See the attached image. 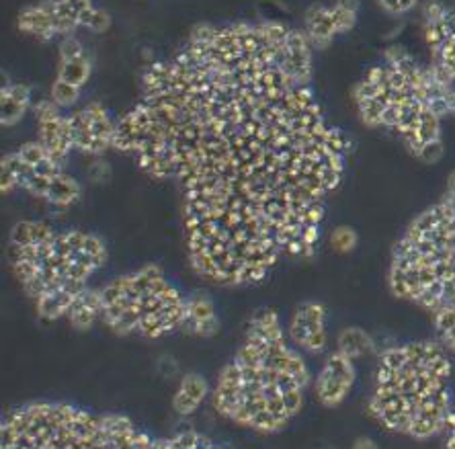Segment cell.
Masks as SVG:
<instances>
[{
    "label": "cell",
    "instance_id": "obj_1",
    "mask_svg": "<svg viewBox=\"0 0 455 449\" xmlns=\"http://www.w3.org/2000/svg\"><path fill=\"white\" fill-rule=\"evenodd\" d=\"M312 382L304 353L293 347L275 310L265 308L250 318L242 343L218 373L213 408L242 429L277 433L300 415Z\"/></svg>",
    "mask_w": 455,
    "mask_h": 449
},
{
    "label": "cell",
    "instance_id": "obj_2",
    "mask_svg": "<svg viewBox=\"0 0 455 449\" xmlns=\"http://www.w3.org/2000/svg\"><path fill=\"white\" fill-rule=\"evenodd\" d=\"M451 355L433 341H410L382 351L367 411L396 435L433 439L454 413Z\"/></svg>",
    "mask_w": 455,
    "mask_h": 449
},
{
    "label": "cell",
    "instance_id": "obj_3",
    "mask_svg": "<svg viewBox=\"0 0 455 449\" xmlns=\"http://www.w3.org/2000/svg\"><path fill=\"white\" fill-rule=\"evenodd\" d=\"M0 449H228L195 431L156 437L131 418L66 402H29L9 411Z\"/></svg>",
    "mask_w": 455,
    "mask_h": 449
},
{
    "label": "cell",
    "instance_id": "obj_4",
    "mask_svg": "<svg viewBox=\"0 0 455 449\" xmlns=\"http://www.w3.org/2000/svg\"><path fill=\"white\" fill-rule=\"evenodd\" d=\"M9 261L37 314L60 320L88 289V279L105 267L107 247L95 234L58 232L48 222L27 220L11 230Z\"/></svg>",
    "mask_w": 455,
    "mask_h": 449
},
{
    "label": "cell",
    "instance_id": "obj_5",
    "mask_svg": "<svg viewBox=\"0 0 455 449\" xmlns=\"http://www.w3.org/2000/svg\"><path fill=\"white\" fill-rule=\"evenodd\" d=\"M388 283L396 298L433 312L455 296V197L414 217L392 250Z\"/></svg>",
    "mask_w": 455,
    "mask_h": 449
},
{
    "label": "cell",
    "instance_id": "obj_6",
    "mask_svg": "<svg viewBox=\"0 0 455 449\" xmlns=\"http://www.w3.org/2000/svg\"><path fill=\"white\" fill-rule=\"evenodd\" d=\"M101 322L119 336L163 339L183 329L185 296L158 265H146L101 287Z\"/></svg>",
    "mask_w": 455,
    "mask_h": 449
},
{
    "label": "cell",
    "instance_id": "obj_7",
    "mask_svg": "<svg viewBox=\"0 0 455 449\" xmlns=\"http://www.w3.org/2000/svg\"><path fill=\"white\" fill-rule=\"evenodd\" d=\"M355 382H357L355 361L349 359L347 355H342L341 351L334 349L322 361V366L312 382V390L322 406L334 408V406H341L342 402L349 398Z\"/></svg>",
    "mask_w": 455,
    "mask_h": 449
},
{
    "label": "cell",
    "instance_id": "obj_8",
    "mask_svg": "<svg viewBox=\"0 0 455 449\" xmlns=\"http://www.w3.org/2000/svg\"><path fill=\"white\" fill-rule=\"evenodd\" d=\"M287 336L292 345L302 353L320 355L328 347L326 308L318 301H306L297 306L287 324Z\"/></svg>",
    "mask_w": 455,
    "mask_h": 449
},
{
    "label": "cell",
    "instance_id": "obj_9",
    "mask_svg": "<svg viewBox=\"0 0 455 449\" xmlns=\"http://www.w3.org/2000/svg\"><path fill=\"white\" fill-rule=\"evenodd\" d=\"M183 331L193 336L210 339L220 331V316L210 296L205 294H191L185 298V318Z\"/></svg>",
    "mask_w": 455,
    "mask_h": 449
},
{
    "label": "cell",
    "instance_id": "obj_10",
    "mask_svg": "<svg viewBox=\"0 0 455 449\" xmlns=\"http://www.w3.org/2000/svg\"><path fill=\"white\" fill-rule=\"evenodd\" d=\"M210 396V383L199 373H187L177 386L173 396V408L180 416H191L199 411V406Z\"/></svg>",
    "mask_w": 455,
    "mask_h": 449
},
{
    "label": "cell",
    "instance_id": "obj_11",
    "mask_svg": "<svg viewBox=\"0 0 455 449\" xmlns=\"http://www.w3.org/2000/svg\"><path fill=\"white\" fill-rule=\"evenodd\" d=\"M306 35L314 48L324 50L334 39V23L330 17V9H324L320 4H312L306 11Z\"/></svg>",
    "mask_w": 455,
    "mask_h": 449
},
{
    "label": "cell",
    "instance_id": "obj_12",
    "mask_svg": "<svg viewBox=\"0 0 455 449\" xmlns=\"http://www.w3.org/2000/svg\"><path fill=\"white\" fill-rule=\"evenodd\" d=\"M101 312H103L101 289H86L81 298L74 301L66 318L74 329L84 331V329H91L95 322H101Z\"/></svg>",
    "mask_w": 455,
    "mask_h": 449
},
{
    "label": "cell",
    "instance_id": "obj_13",
    "mask_svg": "<svg viewBox=\"0 0 455 449\" xmlns=\"http://www.w3.org/2000/svg\"><path fill=\"white\" fill-rule=\"evenodd\" d=\"M337 351H341L342 355H347L349 359H353L357 363L359 359H365L375 353V341L372 334L365 333L359 326H349L339 333L337 339Z\"/></svg>",
    "mask_w": 455,
    "mask_h": 449
},
{
    "label": "cell",
    "instance_id": "obj_14",
    "mask_svg": "<svg viewBox=\"0 0 455 449\" xmlns=\"http://www.w3.org/2000/svg\"><path fill=\"white\" fill-rule=\"evenodd\" d=\"M431 314H433L435 341L449 355H455V296L445 299Z\"/></svg>",
    "mask_w": 455,
    "mask_h": 449
},
{
    "label": "cell",
    "instance_id": "obj_15",
    "mask_svg": "<svg viewBox=\"0 0 455 449\" xmlns=\"http://www.w3.org/2000/svg\"><path fill=\"white\" fill-rule=\"evenodd\" d=\"M19 29L25 31V33L35 35L39 41H49L56 37V31H53V17L46 15L37 4L35 6H29L25 9L21 15H19Z\"/></svg>",
    "mask_w": 455,
    "mask_h": 449
},
{
    "label": "cell",
    "instance_id": "obj_16",
    "mask_svg": "<svg viewBox=\"0 0 455 449\" xmlns=\"http://www.w3.org/2000/svg\"><path fill=\"white\" fill-rule=\"evenodd\" d=\"M78 197H81V185H78V181L72 179V177H68L66 172H62L51 183L48 203L56 205V207H70Z\"/></svg>",
    "mask_w": 455,
    "mask_h": 449
},
{
    "label": "cell",
    "instance_id": "obj_17",
    "mask_svg": "<svg viewBox=\"0 0 455 449\" xmlns=\"http://www.w3.org/2000/svg\"><path fill=\"white\" fill-rule=\"evenodd\" d=\"M88 76H91V60L86 56H81V58H74V60H68V62L60 64L58 78L64 81V83L74 84V86L82 88L84 84L88 83Z\"/></svg>",
    "mask_w": 455,
    "mask_h": 449
},
{
    "label": "cell",
    "instance_id": "obj_18",
    "mask_svg": "<svg viewBox=\"0 0 455 449\" xmlns=\"http://www.w3.org/2000/svg\"><path fill=\"white\" fill-rule=\"evenodd\" d=\"M27 107L29 105H23L13 97H9L6 93H2V97H0V121H2V125L6 128V125L19 123L23 115L27 113Z\"/></svg>",
    "mask_w": 455,
    "mask_h": 449
},
{
    "label": "cell",
    "instance_id": "obj_19",
    "mask_svg": "<svg viewBox=\"0 0 455 449\" xmlns=\"http://www.w3.org/2000/svg\"><path fill=\"white\" fill-rule=\"evenodd\" d=\"M78 23H81V27H86L95 33H103L111 27V17L105 11H98L95 6H91V9L82 11Z\"/></svg>",
    "mask_w": 455,
    "mask_h": 449
},
{
    "label": "cell",
    "instance_id": "obj_20",
    "mask_svg": "<svg viewBox=\"0 0 455 449\" xmlns=\"http://www.w3.org/2000/svg\"><path fill=\"white\" fill-rule=\"evenodd\" d=\"M81 97V88L74 86V84H68L64 81H56L53 86H51V100L58 105V107H72L76 100Z\"/></svg>",
    "mask_w": 455,
    "mask_h": 449
},
{
    "label": "cell",
    "instance_id": "obj_21",
    "mask_svg": "<svg viewBox=\"0 0 455 449\" xmlns=\"http://www.w3.org/2000/svg\"><path fill=\"white\" fill-rule=\"evenodd\" d=\"M330 242H332V249L344 254V252H351L357 247V234H355V230L347 228V226H341V228H337L332 232Z\"/></svg>",
    "mask_w": 455,
    "mask_h": 449
},
{
    "label": "cell",
    "instance_id": "obj_22",
    "mask_svg": "<svg viewBox=\"0 0 455 449\" xmlns=\"http://www.w3.org/2000/svg\"><path fill=\"white\" fill-rule=\"evenodd\" d=\"M330 17H332V23H334V31L337 33H347L355 27L357 23V13H351L347 9H342L339 4L330 6Z\"/></svg>",
    "mask_w": 455,
    "mask_h": 449
},
{
    "label": "cell",
    "instance_id": "obj_23",
    "mask_svg": "<svg viewBox=\"0 0 455 449\" xmlns=\"http://www.w3.org/2000/svg\"><path fill=\"white\" fill-rule=\"evenodd\" d=\"M16 152H19V156H21L27 165H31V167L39 165L41 160H46L49 156L48 150H46V146H44L41 142H27V144H23Z\"/></svg>",
    "mask_w": 455,
    "mask_h": 449
},
{
    "label": "cell",
    "instance_id": "obj_24",
    "mask_svg": "<svg viewBox=\"0 0 455 449\" xmlns=\"http://www.w3.org/2000/svg\"><path fill=\"white\" fill-rule=\"evenodd\" d=\"M33 111H35V115H37V121H39V123H41V121H51V119L62 117V113H60V107H58V105H56L51 99L35 103V105H33Z\"/></svg>",
    "mask_w": 455,
    "mask_h": 449
},
{
    "label": "cell",
    "instance_id": "obj_25",
    "mask_svg": "<svg viewBox=\"0 0 455 449\" xmlns=\"http://www.w3.org/2000/svg\"><path fill=\"white\" fill-rule=\"evenodd\" d=\"M81 56H86L84 53V48L78 39H74L72 35L66 37L64 41L60 43V60L62 62H68V60H74V58H81Z\"/></svg>",
    "mask_w": 455,
    "mask_h": 449
},
{
    "label": "cell",
    "instance_id": "obj_26",
    "mask_svg": "<svg viewBox=\"0 0 455 449\" xmlns=\"http://www.w3.org/2000/svg\"><path fill=\"white\" fill-rule=\"evenodd\" d=\"M2 93H6L9 97H13V99L23 103V105H29V103H31V88L25 86V84H9V86H2Z\"/></svg>",
    "mask_w": 455,
    "mask_h": 449
},
{
    "label": "cell",
    "instance_id": "obj_27",
    "mask_svg": "<svg viewBox=\"0 0 455 449\" xmlns=\"http://www.w3.org/2000/svg\"><path fill=\"white\" fill-rule=\"evenodd\" d=\"M443 437H445V449H455V406L454 413L449 416V425H447V429L443 433Z\"/></svg>",
    "mask_w": 455,
    "mask_h": 449
},
{
    "label": "cell",
    "instance_id": "obj_28",
    "mask_svg": "<svg viewBox=\"0 0 455 449\" xmlns=\"http://www.w3.org/2000/svg\"><path fill=\"white\" fill-rule=\"evenodd\" d=\"M337 4L342 6V9H347V11H351V13H357L359 11V0H337Z\"/></svg>",
    "mask_w": 455,
    "mask_h": 449
},
{
    "label": "cell",
    "instance_id": "obj_29",
    "mask_svg": "<svg viewBox=\"0 0 455 449\" xmlns=\"http://www.w3.org/2000/svg\"><path fill=\"white\" fill-rule=\"evenodd\" d=\"M68 2H70V4L78 11V13H82V11H86V9H91V6H93V2H91V0H68Z\"/></svg>",
    "mask_w": 455,
    "mask_h": 449
},
{
    "label": "cell",
    "instance_id": "obj_30",
    "mask_svg": "<svg viewBox=\"0 0 455 449\" xmlns=\"http://www.w3.org/2000/svg\"><path fill=\"white\" fill-rule=\"evenodd\" d=\"M355 449H377V448H375L374 441H369V439H359L357 443H355Z\"/></svg>",
    "mask_w": 455,
    "mask_h": 449
},
{
    "label": "cell",
    "instance_id": "obj_31",
    "mask_svg": "<svg viewBox=\"0 0 455 449\" xmlns=\"http://www.w3.org/2000/svg\"><path fill=\"white\" fill-rule=\"evenodd\" d=\"M447 193L455 197V172H451V177H449V181H447Z\"/></svg>",
    "mask_w": 455,
    "mask_h": 449
}]
</instances>
